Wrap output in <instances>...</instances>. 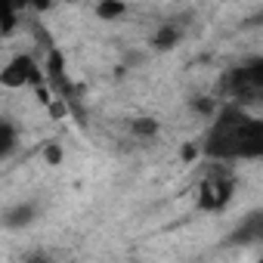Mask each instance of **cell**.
Segmentation results:
<instances>
[{"label":"cell","mask_w":263,"mask_h":263,"mask_svg":"<svg viewBox=\"0 0 263 263\" xmlns=\"http://www.w3.org/2000/svg\"><path fill=\"white\" fill-rule=\"evenodd\" d=\"M232 198H235V177H232L226 161H217L198 186V208L211 211V214H220V211L229 208Z\"/></svg>","instance_id":"obj_2"},{"label":"cell","mask_w":263,"mask_h":263,"mask_svg":"<svg viewBox=\"0 0 263 263\" xmlns=\"http://www.w3.org/2000/svg\"><path fill=\"white\" fill-rule=\"evenodd\" d=\"M124 13H127L124 0H99V4H96V16L99 19H121Z\"/></svg>","instance_id":"obj_11"},{"label":"cell","mask_w":263,"mask_h":263,"mask_svg":"<svg viewBox=\"0 0 263 263\" xmlns=\"http://www.w3.org/2000/svg\"><path fill=\"white\" fill-rule=\"evenodd\" d=\"M16 13H19L16 0H0V31L4 34L16 28Z\"/></svg>","instance_id":"obj_10"},{"label":"cell","mask_w":263,"mask_h":263,"mask_svg":"<svg viewBox=\"0 0 263 263\" xmlns=\"http://www.w3.org/2000/svg\"><path fill=\"white\" fill-rule=\"evenodd\" d=\"M201 152L214 161L260 158L263 152V124L254 115H245L235 102L214 115V127L201 143Z\"/></svg>","instance_id":"obj_1"},{"label":"cell","mask_w":263,"mask_h":263,"mask_svg":"<svg viewBox=\"0 0 263 263\" xmlns=\"http://www.w3.org/2000/svg\"><path fill=\"white\" fill-rule=\"evenodd\" d=\"M130 130H134V137H140V140H152V137H158L161 124L155 118H149V115H140V118L130 121Z\"/></svg>","instance_id":"obj_9"},{"label":"cell","mask_w":263,"mask_h":263,"mask_svg":"<svg viewBox=\"0 0 263 263\" xmlns=\"http://www.w3.org/2000/svg\"><path fill=\"white\" fill-rule=\"evenodd\" d=\"M44 84V65L31 53H16L4 68H0V87L22 90V87H41Z\"/></svg>","instance_id":"obj_3"},{"label":"cell","mask_w":263,"mask_h":263,"mask_svg":"<svg viewBox=\"0 0 263 263\" xmlns=\"http://www.w3.org/2000/svg\"><path fill=\"white\" fill-rule=\"evenodd\" d=\"M263 238V214H251L238 223V229L229 235V245H254Z\"/></svg>","instance_id":"obj_6"},{"label":"cell","mask_w":263,"mask_h":263,"mask_svg":"<svg viewBox=\"0 0 263 263\" xmlns=\"http://www.w3.org/2000/svg\"><path fill=\"white\" fill-rule=\"evenodd\" d=\"M37 217H41L37 201H16V204L4 208V214H0V223H4L7 229H13V232H22V229H28Z\"/></svg>","instance_id":"obj_5"},{"label":"cell","mask_w":263,"mask_h":263,"mask_svg":"<svg viewBox=\"0 0 263 263\" xmlns=\"http://www.w3.org/2000/svg\"><path fill=\"white\" fill-rule=\"evenodd\" d=\"M263 87V65L260 62H248V65H235L226 71L223 78V90L235 99V102H248L257 99Z\"/></svg>","instance_id":"obj_4"},{"label":"cell","mask_w":263,"mask_h":263,"mask_svg":"<svg viewBox=\"0 0 263 263\" xmlns=\"http://www.w3.org/2000/svg\"><path fill=\"white\" fill-rule=\"evenodd\" d=\"M140 62H146V53H137V50H134V53L124 56V65H140Z\"/></svg>","instance_id":"obj_14"},{"label":"cell","mask_w":263,"mask_h":263,"mask_svg":"<svg viewBox=\"0 0 263 263\" xmlns=\"http://www.w3.org/2000/svg\"><path fill=\"white\" fill-rule=\"evenodd\" d=\"M180 41H183V28H180L177 22H164V25L152 34V47H155V50H174Z\"/></svg>","instance_id":"obj_7"},{"label":"cell","mask_w":263,"mask_h":263,"mask_svg":"<svg viewBox=\"0 0 263 263\" xmlns=\"http://www.w3.org/2000/svg\"><path fill=\"white\" fill-rule=\"evenodd\" d=\"M62 155H65V152H62V146H59V143H50V146L44 149V161H47V164H59V161H62Z\"/></svg>","instance_id":"obj_13"},{"label":"cell","mask_w":263,"mask_h":263,"mask_svg":"<svg viewBox=\"0 0 263 263\" xmlns=\"http://www.w3.org/2000/svg\"><path fill=\"white\" fill-rule=\"evenodd\" d=\"M189 102H192V108H195L198 115H208V118H211V115L217 111V99H214V96H192Z\"/></svg>","instance_id":"obj_12"},{"label":"cell","mask_w":263,"mask_h":263,"mask_svg":"<svg viewBox=\"0 0 263 263\" xmlns=\"http://www.w3.org/2000/svg\"><path fill=\"white\" fill-rule=\"evenodd\" d=\"M16 143H19V130H16V124L7 121V118H0V161H4V158L16 149Z\"/></svg>","instance_id":"obj_8"}]
</instances>
